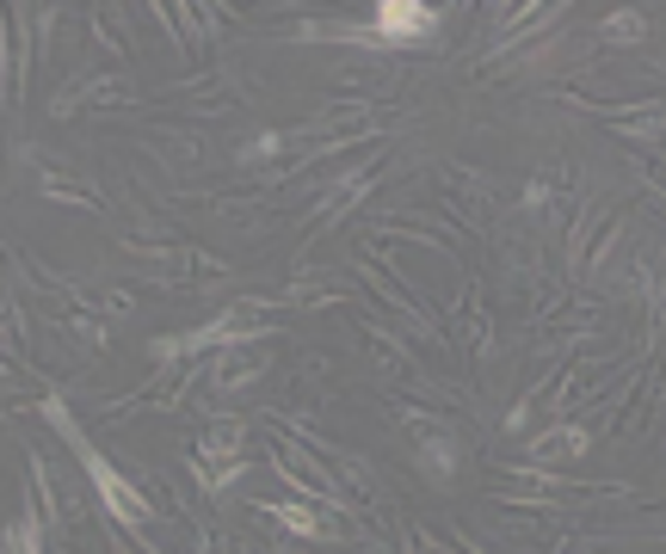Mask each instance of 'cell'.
<instances>
[{
    "label": "cell",
    "mask_w": 666,
    "mask_h": 554,
    "mask_svg": "<svg viewBox=\"0 0 666 554\" xmlns=\"http://www.w3.org/2000/svg\"><path fill=\"white\" fill-rule=\"evenodd\" d=\"M43 419H50V425H56V432H62V437H68V444H75L80 468H87V475H94V487H99V499H106V512H111V517H118V524H124V530H136V524H143V517H148L143 493H136V487H130V481H124V475H118V468H111V462H106V456H99V449H94V444H87V432H80V425H75V419H68V413H62V400H43Z\"/></svg>",
    "instance_id": "cell-1"
},
{
    "label": "cell",
    "mask_w": 666,
    "mask_h": 554,
    "mask_svg": "<svg viewBox=\"0 0 666 554\" xmlns=\"http://www.w3.org/2000/svg\"><path fill=\"white\" fill-rule=\"evenodd\" d=\"M432 26H439V13L420 7V0H376L371 7V31L383 43H413V38H427Z\"/></svg>",
    "instance_id": "cell-2"
},
{
    "label": "cell",
    "mask_w": 666,
    "mask_h": 554,
    "mask_svg": "<svg viewBox=\"0 0 666 554\" xmlns=\"http://www.w3.org/2000/svg\"><path fill=\"white\" fill-rule=\"evenodd\" d=\"M408 432L420 437V449H427V468H432V475L451 481V475H457V432H451V425L432 419V413H413Z\"/></svg>",
    "instance_id": "cell-3"
},
{
    "label": "cell",
    "mask_w": 666,
    "mask_h": 554,
    "mask_svg": "<svg viewBox=\"0 0 666 554\" xmlns=\"http://www.w3.org/2000/svg\"><path fill=\"white\" fill-rule=\"evenodd\" d=\"M537 462H574V456H587V432L580 425H556V432H543L531 444Z\"/></svg>",
    "instance_id": "cell-4"
},
{
    "label": "cell",
    "mask_w": 666,
    "mask_h": 554,
    "mask_svg": "<svg viewBox=\"0 0 666 554\" xmlns=\"http://www.w3.org/2000/svg\"><path fill=\"white\" fill-rule=\"evenodd\" d=\"M266 517H278L284 530H296V536H321V517H315V512H303V505H291V499L266 505Z\"/></svg>",
    "instance_id": "cell-5"
},
{
    "label": "cell",
    "mask_w": 666,
    "mask_h": 554,
    "mask_svg": "<svg viewBox=\"0 0 666 554\" xmlns=\"http://www.w3.org/2000/svg\"><path fill=\"white\" fill-rule=\"evenodd\" d=\"M247 376H259V357L235 352V364H223V369H216V388H241Z\"/></svg>",
    "instance_id": "cell-6"
},
{
    "label": "cell",
    "mask_w": 666,
    "mask_h": 554,
    "mask_svg": "<svg viewBox=\"0 0 666 554\" xmlns=\"http://www.w3.org/2000/svg\"><path fill=\"white\" fill-rule=\"evenodd\" d=\"M235 449H241V425L228 419V425H216V432L204 437V449H198V456H235Z\"/></svg>",
    "instance_id": "cell-7"
},
{
    "label": "cell",
    "mask_w": 666,
    "mask_h": 554,
    "mask_svg": "<svg viewBox=\"0 0 666 554\" xmlns=\"http://www.w3.org/2000/svg\"><path fill=\"white\" fill-rule=\"evenodd\" d=\"M641 31H648V19H641V13H617V19H605V38H611V43H636Z\"/></svg>",
    "instance_id": "cell-8"
}]
</instances>
